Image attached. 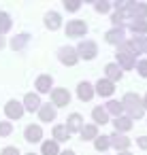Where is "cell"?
<instances>
[{"label":"cell","mask_w":147,"mask_h":155,"mask_svg":"<svg viewBox=\"0 0 147 155\" xmlns=\"http://www.w3.org/2000/svg\"><path fill=\"white\" fill-rule=\"evenodd\" d=\"M130 30H132L136 36H145V34H147V21H143V19L130 21Z\"/></svg>","instance_id":"cell-22"},{"label":"cell","mask_w":147,"mask_h":155,"mask_svg":"<svg viewBox=\"0 0 147 155\" xmlns=\"http://www.w3.org/2000/svg\"><path fill=\"white\" fill-rule=\"evenodd\" d=\"M109 142H111V147L117 149L119 153H121V151H128V147H130V138L124 136V134H119V132L109 134Z\"/></svg>","instance_id":"cell-4"},{"label":"cell","mask_w":147,"mask_h":155,"mask_svg":"<svg viewBox=\"0 0 147 155\" xmlns=\"http://www.w3.org/2000/svg\"><path fill=\"white\" fill-rule=\"evenodd\" d=\"M104 72H107V81H119L121 77H124V70L117 66V64H107L104 66Z\"/></svg>","instance_id":"cell-12"},{"label":"cell","mask_w":147,"mask_h":155,"mask_svg":"<svg viewBox=\"0 0 147 155\" xmlns=\"http://www.w3.org/2000/svg\"><path fill=\"white\" fill-rule=\"evenodd\" d=\"M36 89H39V91H49V89H51V77H47V74L39 77V79H36Z\"/></svg>","instance_id":"cell-26"},{"label":"cell","mask_w":147,"mask_h":155,"mask_svg":"<svg viewBox=\"0 0 147 155\" xmlns=\"http://www.w3.org/2000/svg\"><path fill=\"white\" fill-rule=\"evenodd\" d=\"M5 113H7V117H9V119H19V117L24 115V106H22L19 102H7Z\"/></svg>","instance_id":"cell-11"},{"label":"cell","mask_w":147,"mask_h":155,"mask_svg":"<svg viewBox=\"0 0 147 155\" xmlns=\"http://www.w3.org/2000/svg\"><path fill=\"white\" fill-rule=\"evenodd\" d=\"M68 130H66V125H56L53 127V136H56V142H62V140H66L68 138Z\"/></svg>","instance_id":"cell-27"},{"label":"cell","mask_w":147,"mask_h":155,"mask_svg":"<svg viewBox=\"0 0 147 155\" xmlns=\"http://www.w3.org/2000/svg\"><path fill=\"white\" fill-rule=\"evenodd\" d=\"M109 9H111V5H109V2H104V0L96 2V11H98V13H107Z\"/></svg>","instance_id":"cell-32"},{"label":"cell","mask_w":147,"mask_h":155,"mask_svg":"<svg viewBox=\"0 0 147 155\" xmlns=\"http://www.w3.org/2000/svg\"><path fill=\"white\" fill-rule=\"evenodd\" d=\"M41 153H43V155H60L58 142H56V140H45L43 147H41Z\"/></svg>","instance_id":"cell-20"},{"label":"cell","mask_w":147,"mask_h":155,"mask_svg":"<svg viewBox=\"0 0 147 155\" xmlns=\"http://www.w3.org/2000/svg\"><path fill=\"white\" fill-rule=\"evenodd\" d=\"M28 155H36V153H28Z\"/></svg>","instance_id":"cell-40"},{"label":"cell","mask_w":147,"mask_h":155,"mask_svg":"<svg viewBox=\"0 0 147 155\" xmlns=\"http://www.w3.org/2000/svg\"><path fill=\"white\" fill-rule=\"evenodd\" d=\"M11 132H13V127H11V123H9V121H2V123H0V138L9 136Z\"/></svg>","instance_id":"cell-30"},{"label":"cell","mask_w":147,"mask_h":155,"mask_svg":"<svg viewBox=\"0 0 147 155\" xmlns=\"http://www.w3.org/2000/svg\"><path fill=\"white\" fill-rule=\"evenodd\" d=\"M24 134H26V140H28V142H39V140L43 138V130H41V125H34V123L28 125Z\"/></svg>","instance_id":"cell-13"},{"label":"cell","mask_w":147,"mask_h":155,"mask_svg":"<svg viewBox=\"0 0 147 155\" xmlns=\"http://www.w3.org/2000/svg\"><path fill=\"white\" fill-rule=\"evenodd\" d=\"M143 108H147V94H145V98H143Z\"/></svg>","instance_id":"cell-37"},{"label":"cell","mask_w":147,"mask_h":155,"mask_svg":"<svg viewBox=\"0 0 147 155\" xmlns=\"http://www.w3.org/2000/svg\"><path fill=\"white\" fill-rule=\"evenodd\" d=\"M94 147H96V151H102V153H104V151L111 147V142H109V134H102V136L98 134V138L94 140Z\"/></svg>","instance_id":"cell-24"},{"label":"cell","mask_w":147,"mask_h":155,"mask_svg":"<svg viewBox=\"0 0 147 155\" xmlns=\"http://www.w3.org/2000/svg\"><path fill=\"white\" fill-rule=\"evenodd\" d=\"M2 45H5V38H2V36H0V49H2Z\"/></svg>","instance_id":"cell-39"},{"label":"cell","mask_w":147,"mask_h":155,"mask_svg":"<svg viewBox=\"0 0 147 155\" xmlns=\"http://www.w3.org/2000/svg\"><path fill=\"white\" fill-rule=\"evenodd\" d=\"M28 38H30L28 34H22V36H15V38H13V49H15V51H22Z\"/></svg>","instance_id":"cell-29"},{"label":"cell","mask_w":147,"mask_h":155,"mask_svg":"<svg viewBox=\"0 0 147 155\" xmlns=\"http://www.w3.org/2000/svg\"><path fill=\"white\" fill-rule=\"evenodd\" d=\"M39 117H41V121H53L56 119V106H51V104H41V108H39Z\"/></svg>","instance_id":"cell-15"},{"label":"cell","mask_w":147,"mask_h":155,"mask_svg":"<svg viewBox=\"0 0 147 155\" xmlns=\"http://www.w3.org/2000/svg\"><path fill=\"white\" fill-rule=\"evenodd\" d=\"M77 60H79L77 49H73V47H62V49H60V62H62L64 66H75Z\"/></svg>","instance_id":"cell-6"},{"label":"cell","mask_w":147,"mask_h":155,"mask_svg":"<svg viewBox=\"0 0 147 155\" xmlns=\"http://www.w3.org/2000/svg\"><path fill=\"white\" fill-rule=\"evenodd\" d=\"M77 55L83 58V60H94V58L98 55V47H96V43H94V41H83V43H79V47H77Z\"/></svg>","instance_id":"cell-3"},{"label":"cell","mask_w":147,"mask_h":155,"mask_svg":"<svg viewBox=\"0 0 147 155\" xmlns=\"http://www.w3.org/2000/svg\"><path fill=\"white\" fill-rule=\"evenodd\" d=\"M134 53H147V36H134L130 41Z\"/></svg>","instance_id":"cell-19"},{"label":"cell","mask_w":147,"mask_h":155,"mask_svg":"<svg viewBox=\"0 0 147 155\" xmlns=\"http://www.w3.org/2000/svg\"><path fill=\"white\" fill-rule=\"evenodd\" d=\"M136 144H138L143 151H147V136H138V138H136Z\"/></svg>","instance_id":"cell-35"},{"label":"cell","mask_w":147,"mask_h":155,"mask_svg":"<svg viewBox=\"0 0 147 155\" xmlns=\"http://www.w3.org/2000/svg\"><path fill=\"white\" fill-rule=\"evenodd\" d=\"M45 24H47V28H49V30H58V28H60V24H62V19H60V15H58V13H49V15L45 17Z\"/></svg>","instance_id":"cell-25"},{"label":"cell","mask_w":147,"mask_h":155,"mask_svg":"<svg viewBox=\"0 0 147 155\" xmlns=\"http://www.w3.org/2000/svg\"><path fill=\"white\" fill-rule=\"evenodd\" d=\"M107 113H113L115 117H121V113H124V104H121L119 100H109V102H107Z\"/></svg>","instance_id":"cell-23"},{"label":"cell","mask_w":147,"mask_h":155,"mask_svg":"<svg viewBox=\"0 0 147 155\" xmlns=\"http://www.w3.org/2000/svg\"><path fill=\"white\" fill-rule=\"evenodd\" d=\"M115 58H117V66H119V68H124V70H130V68H134V66H136V53H134V49H132V45H130V43L119 45V47H117Z\"/></svg>","instance_id":"cell-2"},{"label":"cell","mask_w":147,"mask_h":155,"mask_svg":"<svg viewBox=\"0 0 147 155\" xmlns=\"http://www.w3.org/2000/svg\"><path fill=\"white\" fill-rule=\"evenodd\" d=\"M136 70H138V74H141L143 79H147V60H141V62L136 64Z\"/></svg>","instance_id":"cell-31"},{"label":"cell","mask_w":147,"mask_h":155,"mask_svg":"<svg viewBox=\"0 0 147 155\" xmlns=\"http://www.w3.org/2000/svg\"><path fill=\"white\" fill-rule=\"evenodd\" d=\"M11 30V17L7 13H0V36H2L5 32Z\"/></svg>","instance_id":"cell-28"},{"label":"cell","mask_w":147,"mask_h":155,"mask_svg":"<svg viewBox=\"0 0 147 155\" xmlns=\"http://www.w3.org/2000/svg\"><path fill=\"white\" fill-rule=\"evenodd\" d=\"M64 7H66V11H77V9L81 7V2H77V0H70V2H68V0H66Z\"/></svg>","instance_id":"cell-33"},{"label":"cell","mask_w":147,"mask_h":155,"mask_svg":"<svg viewBox=\"0 0 147 155\" xmlns=\"http://www.w3.org/2000/svg\"><path fill=\"white\" fill-rule=\"evenodd\" d=\"M0 155H19V151L15 149V147H7V149H2V153Z\"/></svg>","instance_id":"cell-34"},{"label":"cell","mask_w":147,"mask_h":155,"mask_svg":"<svg viewBox=\"0 0 147 155\" xmlns=\"http://www.w3.org/2000/svg\"><path fill=\"white\" fill-rule=\"evenodd\" d=\"M107 43H111V45H124L126 43V32H124V28H113V30H109L107 32Z\"/></svg>","instance_id":"cell-8"},{"label":"cell","mask_w":147,"mask_h":155,"mask_svg":"<svg viewBox=\"0 0 147 155\" xmlns=\"http://www.w3.org/2000/svg\"><path fill=\"white\" fill-rule=\"evenodd\" d=\"M60 155H75V153H73V151H62Z\"/></svg>","instance_id":"cell-36"},{"label":"cell","mask_w":147,"mask_h":155,"mask_svg":"<svg viewBox=\"0 0 147 155\" xmlns=\"http://www.w3.org/2000/svg\"><path fill=\"white\" fill-rule=\"evenodd\" d=\"M113 125H115V132L124 134V132H130L132 130V119H128V117H115L113 119Z\"/></svg>","instance_id":"cell-16"},{"label":"cell","mask_w":147,"mask_h":155,"mask_svg":"<svg viewBox=\"0 0 147 155\" xmlns=\"http://www.w3.org/2000/svg\"><path fill=\"white\" fill-rule=\"evenodd\" d=\"M81 138L83 140H96L98 138V125H83Z\"/></svg>","instance_id":"cell-21"},{"label":"cell","mask_w":147,"mask_h":155,"mask_svg":"<svg viewBox=\"0 0 147 155\" xmlns=\"http://www.w3.org/2000/svg\"><path fill=\"white\" fill-rule=\"evenodd\" d=\"M121 104H124V110H128V119H141L143 117V98L138 96V94H126L124 98H121Z\"/></svg>","instance_id":"cell-1"},{"label":"cell","mask_w":147,"mask_h":155,"mask_svg":"<svg viewBox=\"0 0 147 155\" xmlns=\"http://www.w3.org/2000/svg\"><path fill=\"white\" fill-rule=\"evenodd\" d=\"M24 108L30 110V113L39 110V108H41V98H39L36 94H28V96L24 98Z\"/></svg>","instance_id":"cell-14"},{"label":"cell","mask_w":147,"mask_h":155,"mask_svg":"<svg viewBox=\"0 0 147 155\" xmlns=\"http://www.w3.org/2000/svg\"><path fill=\"white\" fill-rule=\"evenodd\" d=\"M66 130H68V132H81V130H83V119H81V115H79V113H75V115H70V117H68Z\"/></svg>","instance_id":"cell-18"},{"label":"cell","mask_w":147,"mask_h":155,"mask_svg":"<svg viewBox=\"0 0 147 155\" xmlns=\"http://www.w3.org/2000/svg\"><path fill=\"white\" fill-rule=\"evenodd\" d=\"M98 96H102V98H109V96H113V91H115V85L111 83V81H107V79H100L98 83H96V89H94Z\"/></svg>","instance_id":"cell-9"},{"label":"cell","mask_w":147,"mask_h":155,"mask_svg":"<svg viewBox=\"0 0 147 155\" xmlns=\"http://www.w3.org/2000/svg\"><path fill=\"white\" fill-rule=\"evenodd\" d=\"M51 102H53L56 106H66V104L70 102V91H68V89H62V87L53 89V91H51Z\"/></svg>","instance_id":"cell-7"},{"label":"cell","mask_w":147,"mask_h":155,"mask_svg":"<svg viewBox=\"0 0 147 155\" xmlns=\"http://www.w3.org/2000/svg\"><path fill=\"white\" fill-rule=\"evenodd\" d=\"M117 155H132L130 151H121V153H117Z\"/></svg>","instance_id":"cell-38"},{"label":"cell","mask_w":147,"mask_h":155,"mask_svg":"<svg viewBox=\"0 0 147 155\" xmlns=\"http://www.w3.org/2000/svg\"><path fill=\"white\" fill-rule=\"evenodd\" d=\"M85 32H87V24H85V21L75 19V21H68V26H66V34L73 36V38H79V36H83Z\"/></svg>","instance_id":"cell-5"},{"label":"cell","mask_w":147,"mask_h":155,"mask_svg":"<svg viewBox=\"0 0 147 155\" xmlns=\"http://www.w3.org/2000/svg\"><path fill=\"white\" fill-rule=\"evenodd\" d=\"M77 94H79V100H83V102H90V100L94 98V87H92L87 81H83V83H79V87H77Z\"/></svg>","instance_id":"cell-10"},{"label":"cell","mask_w":147,"mask_h":155,"mask_svg":"<svg viewBox=\"0 0 147 155\" xmlns=\"http://www.w3.org/2000/svg\"><path fill=\"white\" fill-rule=\"evenodd\" d=\"M92 117H94V125H104V123L109 121V113H107V108H102V106H96V108L92 110Z\"/></svg>","instance_id":"cell-17"}]
</instances>
